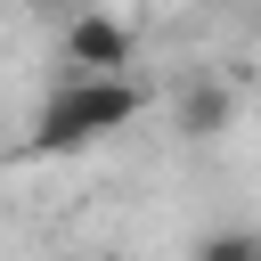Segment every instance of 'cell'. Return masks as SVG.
Returning a JSON list of instances; mask_svg holds the SVG:
<instances>
[{"label":"cell","mask_w":261,"mask_h":261,"mask_svg":"<svg viewBox=\"0 0 261 261\" xmlns=\"http://www.w3.org/2000/svg\"><path fill=\"white\" fill-rule=\"evenodd\" d=\"M147 114V90L130 73H65L41 114H33V155H73V147H98L114 130H130Z\"/></svg>","instance_id":"1"},{"label":"cell","mask_w":261,"mask_h":261,"mask_svg":"<svg viewBox=\"0 0 261 261\" xmlns=\"http://www.w3.org/2000/svg\"><path fill=\"white\" fill-rule=\"evenodd\" d=\"M188 261H261V228H204Z\"/></svg>","instance_id":"4"},{"label":"cell","mask_w":261,"mask_h":261,"mask_svg":"<svg viewBox=\"0 0 261 261\" xmlns=\"http://www.w3.org/2000/svg\"><path fill=\"white\" fill-rule=\"evenodd\" d=\"M171 114H179V139H220V130L237 122V90H228L220 73H196Z\"/></svg>","instance_id":"3"},{"label":"cell","mask_w":261,"mask_h":261,"mask_svg":"<svg viewBox=\"0 0 261 261\" xmlns=\"http://www.w3.org/2000/svg\"><path fill=\"white\" fill-rule=\"evenodd\" d=\"M57 57H65V73H130V65H139V33H130L122 16H106V8H82V16L65 24Z\"/></svg>","instance_id":"2"}]
</instances>
